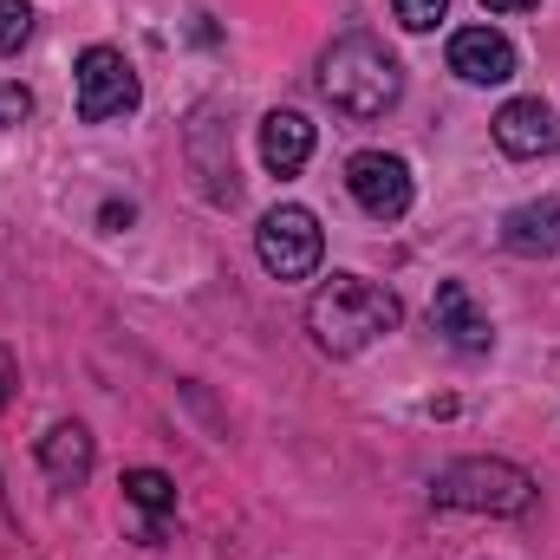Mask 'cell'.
Masks as SVG:
<instances>
[{
	"instance_id": "cell-15",
	"label": "cell",
	"mask_w": 560,
	"mask_h": 560,
	"mask_svg": "<svg viewBox=\"0 0 560 560\" xmlns=\"http://www.w3.org/2000/svg\"><path fill=\"white\" fill-rule=\"evenodd\" d=\"M392 7H398V20H405L411 33H430V26L443 20V7H450V0H392Z\"/></svg>"
},
{
	"instance_id": "cell-13",
	"label": "cell",
	"mask_w": 560,
	"mask_h": 560,
	"mask_svg": "<svg viewBox=\"0 0 560 560\" xmlns=\"http://www.w3.org/2000/svg\"><path fill=\"white\" fill-rule=\"evenodd\" d=\"M125 502L150 515V535H156V522L176 509V482H170L163 469H131V476H125Z\"/></svg>"
},
{
	"instance_id": "cell-10",
	"label": "cell",
	"mask_w": 560,
	"mask_h": 560,
	"mask_svg": "<svg viewBox=\"0 0 560 560\" xmlns=\"http://www.w3.org/2000/svg\"><path fill=\"white\" fill-rule=\"evenodd\" d=\"M92 463H98V443H92L85 423H52L39 436V469H46L52 489H79L92 476Z\"/></svg>"
},
{
	"instance_id": "cell-4",
	"label": "cell",
	"mask_w": 560,
	"mask_h": 560,
	"mask_svg": "<svg viewBox=\"0 0 560 560\" xmlns=\"http://www.w3.org/2000/svg\"><path fill=\"white\" fill-rule=\"evenodd\" d=\"M255 255H261V268L275 280H306L319 268V255H326V235H319L313 209H300V202L268 209L261 229H255Z\"/></svg>"
},
{
	"instance_id": "cell-6",
	"label": "cell",
	"mask_w": 560,
	"mask_h": 560,
	"mask_svg": "<svg viewBox=\"0 0 560 560\" xmlns=\"http://www.w3.org/2000/svg\"><path fill=\"white\" fill-rule=\"evenodd\" d=\"M346 189L372 222H398L411 209V163L392 156V150H359L346 163Z\"/></svg>"
},
{
	"instance_id": "cell-7",
	"label": "cell",
	"mask_w": 560,
	"mask_h": 560,
	"mask_svg": "<svg viewBox=\"0 0 560 560\" xmlns=\"http://www.w3.org/2000/svg\"><path fill=\"white\" fill-rule=\"evenodd\" d=\"M450 72L469 79V85H509V79H515V46H509V33H495V26H463V33L450 39Z\"/></svg>"
},
{
	"instance_id": "cell-1",
	"label": "cell",
	"mask_w": 560,
	"mask_h": 560,
	"mask_svg": "<svg viewBox=\"0 0 560 560\" xmlns=\"http://www.w3.org/2000/svg\"><path fill=\"white\" fill-rule=\"evenodd\" d=\"M398 319H405L398 293L365 275H332L306 300V332L332 359H359L365 346H378L385 332H398Z\"/></svg>"
},
{
	"instance_id": "cell-8",
	"label": "cell",
	"mask_w": 560,
	"mask_h": 560,
	"mask_svg": "<svg viewBox=\"0 0 560 560\" xmlns=\"http://www.w3.org/2000/svg\"><path fill=\"white\" fill-rule=\"evenodd\" d=\"M495 143L509 156H548V150H560V112L541 98H509L495 112Z\"/></svg>"
},
{
	"instance_id": "cell-14",
	"label": "cell",
	"mask_w": 560,
	"mask_h": 560,
	"mask_svg": "<svg viewBox=\"0 0 560 560\" xmlns=\"http://www.w3.org/2000/svg\"><path fill=\"white\" fill-rule=\"evenodd\" d=\"M33 39V7L26 0H0V59H13Z\"/></svg>"
},
{
	"instance_id": "cell-3",
	"label": "cell",
	"mask_w": 560,
	"mask_h": 560,
	"mask_svg": "<svg viewBox=\"0 0 560 560\" xmlns=\"http://www.w3.org/2000/svg\"><path fill=\"white\" fill-rule=\"evenodd\" d=\"M430 502L436 509H476V515H528L535 482H528V469H515L502 456H456L436 469Z\"/></svg>"
},
{
	"instance_id": "cell-2",
	"label": "cell",
	"mask_w": 560,
	"mask_h": 560,
	"mask_svg": "<svg viewBox=\"0 0 560 560\" xmlns=\"http://www.w3.org/2000/svg\"><path fill=\"white\" fill-rule=\"evenodd\" d=\"M319 92L332 98V112L346 118H385L405 98V66L372 39V33H346L326 46L319 59Z\"/></svg>"
},
{
	"instance_id": "cell-5",
	"label": "cell",
	"mask_w": 560,
	"mask_h": 560,
	"mask_svg": "<svg viewBox=\"0 0 560 560\" xmlns=\"http://www.w3.org/2000/svg\"><path fill=\"white\" fill-rule=\"evenodd\" d=\"M143 98L138 72L118 46H85L79 52V118L85 125H112V118H131Z\"/></svg>"
},
{
	"instance_id": "cell-11",
	"label": "cell",
	"mask_w": 560,
	"mask_h": 560,
	"mask_svg": "<svg viewBox=\"0 0 560 560\" xmlns=\"http://www.w3.org/2000/svg\"><path fill=\"white\" fill-rule=\"evenodd\" d=\"M502 248L509 255H560V196L509 209L502 215Z\"/></svg>"
},
{
	"instance_id": "cell-9",
	"label": "cell",
	"mask_w": 560,
	"mask_h": 560,
	"mask_svg": "<svg viewBox=\"0 0 560 560\" xmlns=\"http://www.w3.org/2000/svg\"><path fill=\"white\" fill-rule=\"evenodd\" d=\"M430 326H436L456 352H489V346H495V326L469 306V287H463V280H443V287H436V300H430Z\"/></svg>"
},
{
	"instance_id": "cell-17",
	"label": "cell",
	"mask_w": 560,
	"mask_h": 560,
	"mask_svg": "<svg viewBox=\"0 0 560 560\" xmlns=\"http://www.w3.org/2000/svg\"><path fill=\"white\" fill-rule=\"evenodd\" d=\"M13 385H20V365H13V352L0 346V411L13 405Z\"/></svg>"
},
{
	"instance_id": "cell-18",
	"label": "cell",
	"mask_w": 560,
	"mask_h": 560,
	"mask_svg": "<svg viewBox=\"0 0 560 560\" xmlns=\"http://www.w3.org/2000/svg\"><path fill=\"white\" fill-rule=\"evenodd\" d=\"M489 13H528V7H541V0H482Z\"/></svg>"
},
{
	"instance_id": "cell-12",
	"label": "cell",
	"mask_w": 560,
	"mask_h": 560,
	"mask_svg": "<svg viewBox=\"0 0 560 560\" xmlns=\"http://www.w3.org/2000/svg\"><path fill=\"white\" fill-rule=\"evenodd\" d=\"M306 156H313V125H306L300 112H268V118H261V163H268L275 176H293Z\"/></svg>"
},
{
	"instance_id": "cell-16",
	"label": "cell",
	"mask_w": 560,
	"mask_h": 560,
	"mask_svg": "<svg viewBox=\"0 0 560 560\" xmlns=\"http://www.w3.org/2000/svg\"><path fill=\"white\" fill-rule=\"evenodd\" d=\"M26 118H33L26 85H0V131H7V125H26Z\"/></svg>"
}]
</instances>
